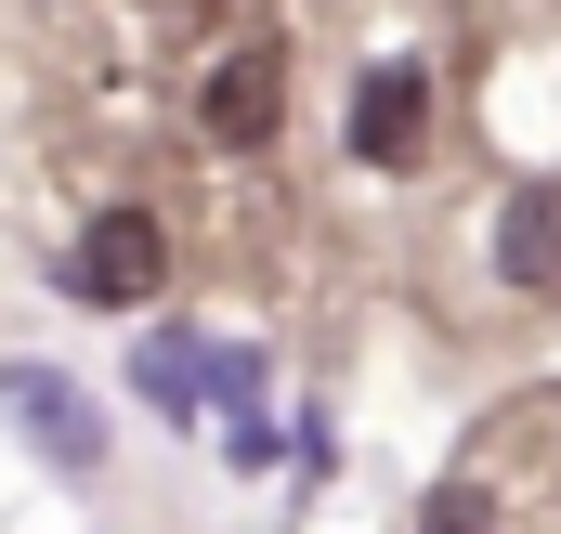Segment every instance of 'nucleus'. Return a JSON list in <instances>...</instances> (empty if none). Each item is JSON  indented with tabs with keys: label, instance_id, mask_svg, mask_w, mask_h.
Returning <instances> with one entry per match:
<instances>
[{
	"label": "nucleus",
	"instance_id": "1",
	"mask_svg": "<svg viewBox=\"0 0 561 534\" xmlns=\"http://www.w3.org/2000/svg\"><path fill=\"white\" fill-rule=\"evenodd\" d=\"M131 392L157 404V417H209V430H236V417H262V352L249 339H196V326H157L131 352Z\"/></svg>",
	"mask_w": 561,
	"mask_h": 534
},
{
	"label": "nucleus",
	"instance_id": "2",
	"mask_svg": "<svg viewBox=\"0 0 561 534\" xmlns=\"http://www.w3.org/2000/svg\"><path fill=\"white\" fill-rule=\"evenodd\" d=\"M157 274H170V235H157L144 209H92V222H79V248L53 262V287H66V300H92V313H131V300H157Z\"/></svg>",
	"mask_w": 561,
	"mask_h": 534
},
{
	"label": "nucleus",
	"instance_id": "3",
	"mask_svg": "<svg viewBox=\"0 0 561 534\" xmlns=\"http://www.w3.org/2000/svg\"><path fill=\"white\" fill-rule=\"evenodd\" d=\"M0 417H13V443H26L39 469H105V404L79 392V379H53V365H0Z\"/></svg>",
	"mask_w": 561,
	"mask_h": 534
},
{
	"label": "nucleus",
	"instance_id": "4",
	"mask_svg": "<svg viewBox=\"0 0 561 534\" xmlns=\"http://www.w3.org/2000/svg\"><path fill=\"white\" fill-rule=\"evenodd\" d=\"M419 131H431V79L419 66H366V79H353V156H366V170H405Z\"/></svg>",
	"mask_w": 561,
	"mask_h": 534
},
{
	"label": "nucleus",
	"instance_id": "5",
	"mask_svg": "<svg viewBox=\"0 0 561 534\" xmlns=\"http://www.w3.org/2000/svg\"><path fill=\"white\" fill-rule=\"evenodd\" d=\"M275 92H287V79H275V53H222L196 105H209V131H222V143H262V131H275Z\"/></svg>",
	"mask_w": 561,
	"mask_h": 534
},
{
	"label": "nucleus",
	"instance_id": "6",
	"mask_svg": "<svg viewBox=\"0 0 561 534\" xmlns=\"http://www.w3.org/2000/svg\"><path fill=\"white\" fill-rule=\"evenodd\" d=\"M496 274H510V287H549L561 274V196L549 183H523V196L496 209Z\"/></svg>",
	"mask_w": 561,
	"mask_h": 534
},
{
	"label": "nucleus",
	"instance_id": "7",
	"mask_svg": "<svg viewBox=\"0 0 561 534\" xmlns=\"http://www.w3.org/2000/svg\"><path fill=\"white\" fill-rule=\"evenodd\" d=\"M419 534H496V509H483L470 483H444V496H431V522H419Z\"/></svg>",
	"mask_w": 561,
	"mask_h": 534
}]
</instances>
